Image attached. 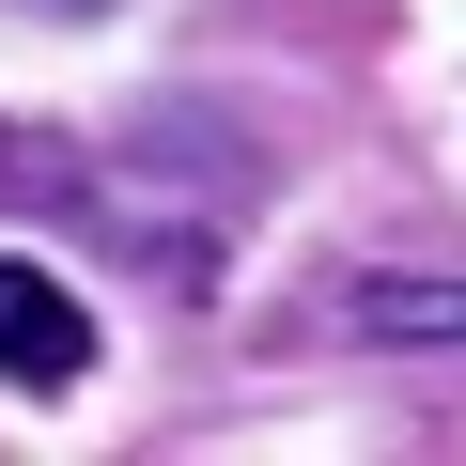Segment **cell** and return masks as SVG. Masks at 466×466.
I'll list each match as a JSON object with an SVG mask.
<instances>
[{
    "label": "cell",
    "mask_w": 466,
    "mask_h": 466,
    "mask_svg": "<svg viewBox=\"0 0 466 466\" xmlns=\"http://www.w3.org/2000/svg\"><path fill=\"white\" fill-rule=\"evenodd\" d=\"M78 373H94V311H78V280H47L32 249H0V389L63 404Z\"/></svg>",
    "instance_id": "6da1fadb"
},
{
    "label": "cell",
    "mask_w": 466,
    "mask_h": 466,
    "mask_svg": "<svg viewBox=\"0 0 466 466\" xmlns=\"http://www.w3.org/2000/svg\"><path fill=\"white\" fill-rule=\"evenodd\" d=\"M358 327H373V342H466V280H373Z\"/></svg>",
    "instance_id": "7a4b0ae2"
},
{
    "label": "cell",
    "mask_w": 466,
    "mask_h": 466,
    "mask_svg": "<svg viewBox=\"0 0 466 466\" xmlns=\"http://www.w3.org/2000/svg\"><path fill=\"white\" fill-rule=\"evenodd\" d=\"M63 16H109V0H63Z\"/></svg>",
    "instance_id": "3957f363"
}]
</instances>
